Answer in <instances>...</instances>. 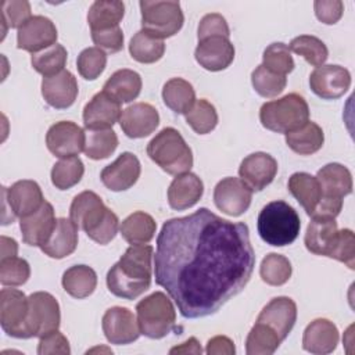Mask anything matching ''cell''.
Returning a JSON list of instances; mask_svg holds the SVG:
<instances>
[{
  "label": "cell",
  "instance_id": "cell-1",
  "mask_svg": "<svg viewBox=\"0 0 355 355\" xmlns=\"http://www.w3.org/2000/svg\"><path fill=\"white\" fill-rule=\"evenodd\" d=\"M254 266L248 226L208 208L166 220L157 237L155 283L186 319L215 313L247 286Z\"/></svg>",
  "mask_w": 355,
  "mask_h": 355
},
{
  "label": "cell",
  "instance_id": "cell-2",
  "mask_svg": "<svg viewBox=\"0 0 355 355\" xmlns=\"http://www.w3.org/2000/svg\"><path fill=\"white\" fill-rule=\"evenodd\" d=\"M153 252L151 245L130 244L107 273L108 290L125 300H135L147 291L151 284Z\"/></svg>",
  "mask_w": 355,
  "mask_h": 355
},
{
  "label": "cell",
  "instance_id": "cell-3",
  "mask_svg": "<svg viewBox=\"0 0 355 355\" xmlns=\"http://www.w3.org/2000/svg\"><path fill=\"white\" fill-rule=\"evenodd\" d=\"M257 222L261 239L275 247H284L294 243L301 229L297 211L282 200L268 202L261 209Z\"/></svg>",
  "mask_w": 355,
  "mask_h": 355
},
{
  "label": "cell",
  "instance_id": "cell-4",
  "mask_svg": "<svg viewBox=\"0 0 355 355\" xmlns=\"http://www.w3.org/2000/svg\"><path fill=\"white\" fill-rule=\"evenodd\" d=\"M147 155L166 173L182 175L193 166V153L175 128H164L147 144Z\"/></svg>",
  "mask_w": 355,
  "mask_h": 355
},
{
  "label": "cell",
  "instance_id": "cell-5",
  "mask_svg": "<svg viewBox=\"0 0 355 355\" xmlns=\"http://www.w3.org/2000/svg\"><path fill=\"white\" fill-rule=\"evenodd\" d=\"M322 197L311 218L327 216L336 218L343 208V198L352 193V176L348 168L331 162L322 166L316 176Z\"/></svg>",
  "mask_w": 355,
  "mask_h": 355
},
{
  "label": "cell",
  "instance_id": "cell-6",
  "mask_svg": "<svg viewBox=\"0 0 355 355\" xmlns=\"http://www.w3.org/2000/svg\"><path fill=\"white\" fill-rule=\"evenodd\" d=\"M259 121L268 130L286 135L309 121V107L302 96L290 93L262 104Z\"/></svg>",
  "mask_w": 355,
  "mask_h": 355
},
{
  "label": "cell",
  "instance_id": "cell-7",
  "mask_svg": "<svg viewBox=\"0 0 355 355\" xmlns=\"http://www.w3.org/2000/svg\"><path fill=\"white\" fill-rule=\"evenodd\" d=\"M140 333L148 338H162L176 327V311L166 294L155 291L136 305Z\"/></svg>",
  "mask_w": 355,
  "mask_h": 355
},
{
  "label": "cell",
  "instance_id": "cell-8",
  "mask_svg": "<svg viewBox=\"0 0 355 355\" xmlns=\"http://www.w3.org/2000/svg\"><path fill=\"white\" fill-rule=\"evenodd\" d=\"M141 11V29L155 37L165 39L176 35L184 22L179 1H148L139 3Z\"/></svg>",
  "mask_w": 355,
  "mask_h": 355
},
{
  "label": "cell",
  "instance_id": "cell-9",
  "mask_svg": "<svg viewBox=\"0 0 355 355\" xmlns=\"http://www.w3.org/2000/svg\"><path fill=\"white\" fill-rule=\"evenodd\" d=\"M29 313L22 338L43 337L58 330L61 322L60 305L57 300L46 291H36L29 297Z\"/></svg>",
  "mask_w": 355,
  "mask_h": 355
},
{
  "label": "cell",
  "instance_id": "cell-10",
  "mask_svg": "<svg viewBox=\"0 0 355 355\" xmlns=\"http://www.w3.org/2000/svg\"><path fill=\"white\" fill-rule=\"evenodd\" d=\"M29 313V298L17 288L0 291V324L11 337L22 338Z\"/></svg>",
  "mask_w": 355,
  "mask_h": 355
},
{
  "label": "cell",
  "instance_id": "cell-11",
  "mask_svg": "<svg viewBox=\"0 0 355 355\" xmlns=\"http://www.w3.org/2000/svg\"><path fill=\"white\" fill-rule=\"evenodd\" d=\"M86 132L71 121H60L50 126L46 135L49 151L58 158L76 157L85 147Z\"/></svg>",
  "mask_w": 355,
  "mask_h": 355
},
{
  "label": "cell",
  "instance_id": "cell-12",
  "mask_svg": "<svg viewBox=\"0 0 355 355\" xmlns=\"http://www.w3.org/2000/svg\"><path fill=\"white\" fill-rule=\"evenodd\" d=\"M252 190L239 178H225L214 189V202L229 216L243 215L251 205Z\"/></svg>",
  "mask_w": 355,
  "mask_h": 355
},
{
  "label": "cell",
  "instance_id": "cell-13",
  "mask_svg": "<svg viewBox=\"0 0 355 355\" xmlns=\"http://www.w3.org/2000/svg\"><path fill=\"white\" fill-rule=\"evenodd\" d=\"M101 327L111 344L126 345L139 338L140 327L135 313L125 306H112L105 311Z\"/></svg>",
  "mask_w": 355,
  "mask_h": 355
},
{
  "label": "cell",
  "instance_id": "cell-14",
  "mask_svg": "<svg viewBox=\"0 0 355 355\" xmlns=\"http://www.w3.org/2000/svg\"><path fill=\"white\" fill-rule=\"evenodd\" d=\"M57 37V28L50 18L33 15L18 29L17 46L21 50L35 54L55 44Z\"/></svg>",
  "mask_w": 355,
  "mask_h": 355
},
{
  "label": "cell",
  "instance_id": "cell-15",
  "mask_svg": "<svg viewBox=\"0 0 355 355\" xmlns=\"http://www.w3.org/2000/svg\"><path fill=\"white\" fill-rule=\"evenodd\" d=\"M309 86L318 97L336 100L349 89L351 73L341 65H320L311 73Z\"/></svg>",
  "mask_w": 355,
  "mask_h": 355
},
{
  "label": "cell",
  "instance_id": "cell-16",
  "mask_svg": "<svg viewBox=\"0 0 355 355\" xmlns=\"http://www.w3.org/2000/svg\"><path fill=\"white\" fill-rule=\"evenodd\" d=\"M110 208L103 200L90 190H85L75 196L69 208V218L86 234H90L105 218Z\"/></svg>",
  "mask_w": 355,
  "mask_h": 355
},
{
  "label": "cell",
  "instance_id": "cell-17",
  "mask_svg": "<svg viewBox=\"0 0 355 355\" xmlns=\"http://www.w3.org/2000/svg\"><path fill=\"white\" fill-rule=\"evenodd\" d=\"M277 173V161L266 153L258 151L247 155L239 168L240 179L252 190L261 191L270 184Z\"/></svg>",
  "mask_w": 355,
  "mask_h": 355
},
{
  "label": "cell",
  "instance_id": "cell-18",
  "mask_svg": "<svg viewBox=\"0 0 355 355\" xmlns=\"http://www.w3.org/2000/svg\"><path fill=\"white\" fill-rule=\"evenodd\" d=\"M3 197L10 205V211L21 218H25L37 211L43 202V193L40 186L35 180H18L11 187H1Z\"/></svg>",
  "mask_w": 355,
  "mask_h": 355
},
{
  "label": "cell",
  "instance_id": "cell-19",
  "mask_svg": "<svg viewBox=\"0 0 355 355\" xmlns=\"http://www.w3.org/2000/svg\"><path fill=\"white\" fill-rule=\"evenodd\" d=\"M196 61L207 71L226 69L234 60V46L229 37L212 36L198 40L194 51Z\"/></svg>",
  "mask_w": 355,
  "mask_h": 355
},
{
  "label": "cell",
  "instance_id": "cell-20",
  "mask_svg": "<svg viewBox=\"0 0 355 355\" xmlns=\"http://www.w3.org/2000/svg\"><path fill=\"white\" fill-rule=\"evenodd\" d=\"M159 123L158 111L148 103H135L119 116L122 132L130 139H141L151 135Z\"/></svg>",
  "mask_w": 355,
  "mask_h": 355
},
{
  "label": "cell",
  "instance_id": "cell-21",
  "mask_svg": "<svg viewBox=\"0 0 355 355\" xmlns=\"http://www.w3.org/2000/svg\"><path fill=\"white\" fill-rule=\"evenodd\" d=\"M140 171L141 166L137 157L126 151L101 171L100 179L111 191H123L137 182Z\"/></svg>",
  "mask_w": 355,
  "mask_h": 355
},
{
  "label": "cell",
  "instance_id": "cell-22",
  "mask_svg": "<svg viewBox=\"0 0 355 355\" xmlns=\"http://www.w3.org/2000/svg\"><path fill=\"white\" fill-rule=\"evenodd\" d=\"M295 320L297 305L290 297H276L270 300L257 319V322L273 329L282 341L287 338L295 324Z\"/></svg>",
  "mask_w": 355,
  "mask_h": 355
},
{
  "label": "cell",
  "instance_id": "cell-23",
  "mask_svg": "<svg viewBox=\"0 0 355 355\" xmlns=\"http://www.w3.org/2000/svg\"><path fill=\"white\" fill-rule=\"evenodd\" d=\"M78 82L72 72L64 69L42 80V96L44 101L57 110L71 107L78 97Z\"/></svg>",
  "mask_w": 355,
  "mask_h": 355
},
{
  "label": "cell",
  "instance_id": "cell-24",
  "mask_svg": "<svg viewBox=\"0 0 355 355\" xmlns=\"http://www.w3.org/2000/svg\"><path fill=\"white\" fill-rule=\"evenodd\" d=\"M55 222L53 205L44 201L37 211L19 219L24 243L32 247H42L53 233Z\"/></svg>",
  "mask_w": 355,
  "mask_h": 355
},
{
  "label": "cell",
  "instance_id": "cell-25",
  "mask_svg": "<svg viewBox=\"0 0 355 355\" xmlns=\"http://www.w3.org/2000/svg\"><path fill=\"white\" fill-rule=\"evenodd\" d=\"M338 239V227L336 218L316 216L309 222L304 243L309 252L315 255L329 257L331 255Z\"/></svg>",
  "mask_w": 355,
  "mask_h": 355
},
{
  "label": "cell",
  "instance_id": "cell-26",
  "mask_svg": "<svg viewBox=\"0 0 355 355\" xmlns=\"http://www.w3.org/2000/svg\"><path fill=\"white\" fill-rule=\"evenodd\" d=\"M121 114L119 103L104 92H98L83 108V123L86 129H111Z\"/></svg>",
  "mask_w": 355,
  "mask_h": 355
},
{
  "label": "cell",
  "instance_id": "cell-27",
  "mask_svg": "<svg viewBox=\"0 0 355 355\" xmlns=\"http://www.w3.org/2000/svg\"><path fill=\"white\" fill-rule=\"evenodd\" d=\"M338 330L333 322L324 318L312 320L304 330L302 348L311 354L324 355L336 349L338 344Z\"/></svg>",
  "mask_w": 355,
  "mask_h": 355
},
{
  "label": "cell",
  "instance_id": "cell-28",
  "mask_svg": "<svg viewBox=\"0 0 355 355\" xmlns=\"http://www.w3.org/2000/svg\"><path fill=\"white\" fill-rule=\"evenodd\" d=\"M204 193L202 180L191 172L176 175L168 189V204L172 209L183 211L196 205Z\"/></svg>",
  "mask_w": 355,
  "mask_h": 355
},
{
  "label": "cell",
  "instance_id": "cell-29",
  "mask_svg": "<svg viewBox=\"0 0 355 355\" xmlns=\"http://www.w3.org/2000/svg\"><path fill=\"white\" fill-rule=\"evenodd\" d=\"M78 245V226L67 218H58L49 240L40 250L50 258L61 259L71 255Z\"/></svg>",
  "mask_w": 355,
  "mask_h": 355
},
{
  "label": "cell",
  "instance_id": "cell-30",
  "mask_svg": "<svg viewBox=\"0 0 355 355\" xmlns=\"http://www.w3.org/2000/svg\"><path fill=\"white\" fill-rule=\"evenodd\" d=\"M103 92L119 104L130 103L141 92V78L136 71L126 68L118 69L107 79Z\"/></svg>",
  "mask_w": 355,
  "mask_h": 355
},
{
  "label": "cell",
  "instance_id": "cell-31",
  "mask_svg": "<svg viewBox=\"0 0 355 355\" xmlns=\"http://www.w3.org/2000/svg\"><path fill=\"white\" fill-rule=\"evenodd\" d=\"M288 190L311 216L322 197L318 179L306 172H295L288 179Z\"/></svg>",
  "mask_w": 355,
  "mask_h": 355
},
{
  "label": "cell",
  "instance_id": "cell-32",
  "mask_svg": "<svg viewBox=\"0 0 355 355\" xmlns=\"http://www.w3.org/2000/svg\"><path fill=\"white\" fill-rule=\"evenodd\" d=\"M323 141L324 135L322 128L312 121H308L295 130L286 133L287 146L300 155H311L319 151Z\"/></svg>",
  "mask_w": 355,
  "mask_h": 355
},
{
  "label": "cell",
  "instance_id": "cell-33",
  "mask_svg": "<svg viewBox=\"0 0 355 355\" xmlns=\"http://www.w3.org/2000/svg\"><path fill=\"white\" fill-rule=\"evenodd\" d=\"M157 230L154 218L143 211H136L125 218L119 226L122 237L129 244H147L153 240Z\"/></svg>",
  "mask_w": 355,
  "mask_h": 355
},
{
  "label": "cell",
  "instance_id": "cell-34",
  "mask_svg": "<svg viewBox=\"0 0 355 355\" xmlns=\"http://www.w3.org/2000/svg\"><path fill=\"white\" fill-rule=\"evenodd\" d=\"M97 286V275L87 265H73L62 275V287L73 298L82 300L93 294Z\"/></svg>",
  "mask_w": 355,
  "mask_h": 355
},
{
  "label": "cell",
  "instance_id": "cell-35",
  "mask_svg": "<svg viewBox=\"0 0 355 355\" xmlns=\"http://www.w3.org/2000/svg\"><path fill=\"white\" fill-rule=\"evenodd\" d=\"M125 14V6L118 0H97L87 12V22L92 31H101L118 26Z\"/></svg>",
  "mask_w": 355,
  "mask_h": 355
},
{
  "label": "cell",
  "instance_id": "cell-36",
  "mask_svg": "<svg viewBox=\"0 0 355 355\" xmlns=\"http://www.w3.org/2000/svg\"><path fill=\"white\" fill-rule=\"evenodd\" d=\"M162 100L173 112L184 115L196 103V92L187 80L172 78L162 87Z\"/></svg>",
  "mask_w": 355,
  "mask_h": 355
},
{
  "label": "cell",
  "instance_id": "cell-37",
  "mask_svg": "<svg viewBox=\"0 0 355 355\" xmlns=\"http://www.w3.org/2000/svg\"><path fill=\"white\" fill-rule=\"evenodd\" d=\"M129 53L137 62L153 64L162 58L165 53V43L162 39L141 29L130 39Z\"/></svg>",
  "mask_w": 355,
  "mask_h": 355
},
{
  "label": "cell",
  "instance_id": "cell-38",
  "mask_svg": "<svg viewBox=\"0 0 355 355\" xmlns=\"http://www.w3.org/2000/svg\"><path fill=\"white\" fill-rule=\"evenodd\" d=\"M118 147V137L112 129H86L83 153L90 159L108 158Z\"/></svg>",
  "mask_w": 355,
  "mask_h": 355
},
{
  "label": "cell",
  "instance_id": "cell-39",
  "mask_svg": "<svg viewBox=\"0 0 355 355\" xmlns=\"http://www.w3.org/2000/svg\"><path fill=\"white\" fill-rule=\"evenodd\" d=\"M282 340L273 329L257 322L247 336L245 352L248 355H272Z\"/></svg>",
  "mask_w": 355,
  "mask_h": 355
},
{
  "label": "cell",
  "instance_id": "cell-40",
  "mask_svg": "<svg viewBox=\"0 0 355 355\" xmlns=\"http://www.w3.org/2000/svg\"><path fill=\"white\" fill-rule=\"evenodd\" d=\"M68 53L62 44H53L39 53L32 54L31 64L33 69L39 73L46 76H53L61 71H64V67L67 64Z\"/></svg>",
  "mask_w": 355,
  "mask_h": 355
},
{
  "label": "cell",
  "instance_id": "cell-41",
  "mask_svg": "<svg viewBox=\"0 0 355 355\" xmlns=\"http://www.w3.org/2000/svg\"><path fill=\"white\" fill-rule=\"evenodd\" d=\"M290 51L305 58L308 64L312 67H320L326 62L329 57V50L326 44L316 36L312 35H301L294 37L288 44Z\"/></svg>",
  "mask_w": 355,
  "mask_h": 355
},
{
  "label": "cell",
  "instance_id": "cell-42",
  "mask_svg": "<svg viewBox=\"0 0 355 355\" xmlns=\"http://www.w3.org/2000/svg\"><path fill=\"white\" fill-rule=\"evenodd\" d=\"M85 173V165L79 157L61 158L53 165L51 183L58 190H67L78 184Z\"/></svg>",
  "mask_w": 355,
  "mask_h": 355
},
{
  "label": "cell",
  "instance_id": "cell-43",
  "mask_svg": "<svg viewBox=\"0 0 355 355\" xmlns=\"http://www.w3.org/2000/svg\"><path fill=\"white\" fill-rule=\"evenodd\" d=\"M291 272L293 268L290 261L284 255L276 252L268 254L259 266V275L269 286H283L291 277Z\"/></svg>",
  "mask_w": 355,
  "mask_h": 355
},
{
  "label": "cell",
  "instance_id": "cell-44",
  "mask_svg": "<svg viewBox=\"0 0 355 355\" xmlns=\"http://www.w3.org/2000/svg\"><path fill=\"white\" fill-rule=\"evenodd\" d=\"M186 122L198 135H207L218 125V114L215 107L205 98L196 100L193 107L184 114Z\"/></svg>",
  "mask_w": 355,
  "mask_h": 355
},
{
  "label": "cell",
  "instance_id": "cell-45",
  "mask_svg": "<svg viewBox=\"0 0 355 355\" xmlns=\"http://www.w3.org/2000/svg\"><path fill=\"white\" fill-rule=\"evenodd\" d=\"M251 83L259 96L270 98L279 96L284 90L287 85V78L284 75H279L266 69L261 64L252 71Z\"/></svg>",
  "mask_w": 355,
  "mask_h": 355
},
{
  "label": "cell",
  "instance_id": "cell-46",
  "mask_svg": "<svg viewBox=\"0 0 355 355\" xmlns=\"http://www.w3.org/2000/svg\"><path fill=\"white\" fill-rule=\"evenodd\" d=\"M262 65L279 75H287L294 69V60L291 57V51L287 44L282 42H276L269 44L263 50Z\"/></svg>",
  "mask_w": 355,
  "mask_h": 355
},
{
  "label": "cell",
  "instance_id": "cell-47",
  "mask_svg": "<svg viewBox=\"0 0 355 355\" xmlns=\"http://www.w3.org/2000/svg\"><path fill=\"white\" fill-rule=\"evenodd\" d=\"M31 266L24 258L8 257L0 259V283L3 286L17 287L28 282Z\"/></svg>",
  "mask_w": 355,
  "mask_h": 355
},
{
  "label": "cell",
  "instance_id": "cell-48",
  "mask_svg": "<svg viewBox=\"0 0 355 355\" xmlns=\"http://www.w3.org/2000/svg\"><path fill=\"white\" fill-rule=\"evenodd\" d=\"M76 65L82 78L86 80H94L105 69L107 54L98 47H87L78 55Z\"/></svg>",
  "mask_w": 355,
  "mask_h": 355
},
{
  "label": "cell",
  "instance_id": "cell-49",
  "mask_svg": "<svg viewBox=\"0 0 355 355\" xmlns=\"http://www.w3.org/2000/svg\"><path fill=\"white\" fill-rule=\"evenodd\" d=\"M0 14L3 25L17 29H19L32 17L31 4L26 0H3Z\"/></svg>",
  "mask_w": 355,
  "mask_h": 355
},
{
  "label": "cell",
  "instance_id": "cell-50",
  "mask_svg": "<svg viewBox=\"0 0 355 355\" xmlns=\"http://www.w3.org/2000/svg\"><path fill=\"white\" fill-rule=\"evenodd\" d=\"M330 258L345 263L349 269H355V236L351 229L338 230L337 244Z\"/></svg>",
  "mask_w": 355,
  "mask_h": 355
},
{
  "label": "cell",
  "instance_id": "cell-51",
  "mask_svg": "<svg viewBox=\"0 0 355 355\" xmlns=\"http://www.w3.org/2000/svg\"><path fill=\"white\" fill-rule=\"evenodd\" d=\"M92 40L96 47L107 53H118L123 47V32L121 26H114L101 31H92Z\"/></svg>",
  "mask_w": 355,
  "mask_h": 355
},
{
  "label": "cell",
  "instance_id": "cell-52",
  "mask_svg": "<svg viewBox=\"0 0 355 355\" xmlns=\"http://www.w3.org/2000/svg\"><path fill=\"white\" fill-rule=\"evenodd\" d=\"M197 35H198V40L212 37V36L229 37L230 31H229V25L226 22V19L220 14L212 12V14H207L201 18V21L198 24Z\"/></svg>",
  "mask_w": 355,
  "mask_h": 355
},
{
  "label": "cell",
  "instance_id": "cell-53",
  "mask_svg": "<svg viewBox=\"0 0 355 355\" xmlns=\"http://www.w3.org/2000/svg\"><path fill=\"white\" fill-rule=\"evenodd\" d=\"M71 352L68 338L58 330L50 331L49 334L40 337L37 344V354L39 355H49V354H61L68 355Z\"/></svg>",
  "mask_w": 355,
  "mask_h": 355
},
{
  "label": "cell",
  "instance_id": "cell-54",
  "mask_svg": "<svg viewBox=\"0 0 355 355\" xmlns=\"http://www.w3.org/2000/svg\"><path fill=\"white\" fill-rule=\"evenodd\" d=\"M313 10L316 18L320 22L333 25L343 17L344 4L341 0H316L313 3Z\"/></svg>",
  "mask_w": 355,
  "mask_h": 355
},
{
  "label": "cell",
  "instance_id": "cell-55",
  "mask_svg": "<svg viewBox=\"0 0 355 355\" xmlns=\"http://www.w3.org/2000/svg\"><path fill=\"white\" fill-rule=\"evenodd\" d=\"M118 229H119L118 216L111 209H108V212H107L105 218L103 219V222L87 236L93 241H96L97 244L105 245V244H108L116 236Z\"/></svg>",
  "mask_w": 355,
  "mask_h": 355
},
{
  "label": "cell",
  "instance_id": "cell-56",
  "mask_svg": "<svg viewBox=\"0 0 355 355\" xmlns=\"http://www.w3.org/2000/svg\"><path fill=\"white\" fill-rule=\"evenodd\" d=\"M205 352L208 355H233L236 352L234 343L226 336H215L207 343Z\"/></svg>",
  "mask_w": 355,
  "mask_h": 355
},
{
  "label": "cell",
  "instance_id": "cell-57",
  "mask_svg": "<svg viewBox=\"0 0 355 355\" xmlns=\"http://www.w3.org/2000/svg\"><path fill=\"white\" fill-rule=\"evenodd\" d=\"M201 352H202V349L196 337H190L187 341L182 343L178 347L171 348V351H169V354H197V355Z\"/></svg>",
  "mask_w": 355,
  "mask_h": 355
},
{
  "label": "cell",
  "instance_id": "cell-58",
  "mask_svg": "<svg viewBox=\"0 0 355 355\" xmlns=\"http://www.w3.org/2000/svg\"><path fill=\"white\" fill-rule=\"evenodd\" d=\"M0 243H1V258H8V257H15L18 252V244L14 239H10L7 236H1L0 237Z\"/></svg>",
  "mask_w": 355,
  "mask_h": 355
}]
</instances>
